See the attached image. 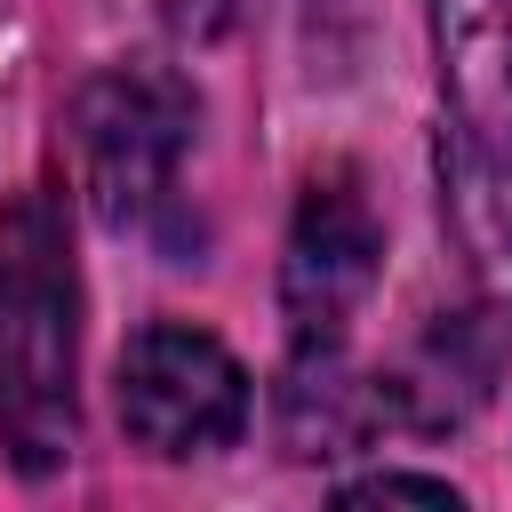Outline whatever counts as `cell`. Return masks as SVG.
<instances>
[{
	"instance_id": "6da1fadb",
	"label": "cell",
	"mask_w": 512,
	"mask_h": 512,
	"mask_svg": "<svg viewBox=\"0 0 512 512\" xmlns=\"http://www.w3.org/2000/svg\"><path fill=\"white\" fill-rule=\"evenodd\" d=\"M0 448L48 480L80 448V272L56 192L0 208Z\"/></svg>"
},
{
	"instance_id": "52a82bcc",
	"label": "cell",
	"mask_w": 512,
	"mask_h": 512,
	"mask_svg": "<svg viewBox=\"0 0 512 512\" xmlns=\"http://www.w3.org/2000/svg\"><path fill=\"white\" fill-rule=\"evenodd\" d=\"M336 504H440V512H456V488L432 472H368V480H344Z\"/></svg>"
},
{
	"instance_id": "3957f363",
	"label": "cell",
	"mask_w": 512,
	"mask_h": 512,
	"mask_svg": "<svg viewBox=\"0 0 512 512\" xmlns=\"http://www.w3.org/2000/svg\"><path fill=\"white\" fill-rule=\"evenodd\" d=\"M192 120H200L192 88L160 64H112L72 96L64 144H72V176H80V200L96 208V224L136 232L168 208Z\"/></svg>"
},
{
	"instance_id": "5b68a950",
	"label": "cell",
	"mask_w": 512,
	"mask_h": 512,
	"mask_svg": "<svg viewBox=\"0 0 512 512\" xmlns=\"http://www.w3.org/2000/svg\"><path fill=\"white\" fill-rule=\"evenodd\" d=\"M376 256H384V232H376V208H368L360 176L320 168L304 184V200H296L288 264H280V312H288L296 352L304 344H344L352 312L376 288Z\"/></svg>"
},
{
	"instance_id": "7a4b0ae2",
	"label": "cell",
	"mask_w": 512,
	"mask_h": 512,
	"mask_svg": "<svg viewBox=\"0 0 512 512\" xmlns=\"http://www.w3.org/2000/svg\"><path fill=\"white\" fill-rule=\"evenodd\" d=\"M440 72V216L480 304L512 312V0H424Z\"/></svg>"
},
{
	"instance_id": "8992f818",
	"label": "cell",
	"mask_w": 512,
	"mask_h": 512,
	"mask_svg": "<svg viewBox=\"0 0 512 512\" xmlns=\"http://www.w3.org/2000/svg\"><path fill=\"white\" fill-rule=\"evenodd\" d=\"M384 424H392L384 376H352L344 344H304L288 360V384H280V448L288 456L328 464V456L368 448Z\"/></svg>"
},
{
	"instance_id": "277c9868",
	"label": "cell",
	"mask_w": 512,
	"mask_h": 512,
	"mask_svg": "<svg viewBox=\"0 0 512 512\" xmlns=\"http://www.w3.org/2000/svg\"><path fill=\"white\" fill-rule=\"evenodd\" d=\"M120 424L144 456H208L232 448L248 424V376L240 360L184 320H152L120 352Z\"/></svg>"
}]
</instances>
